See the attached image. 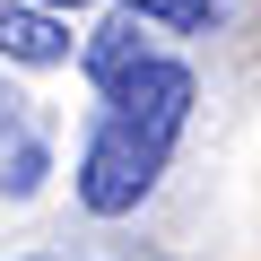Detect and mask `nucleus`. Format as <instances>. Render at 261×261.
I'll use <instances>...</instances> for the list:
<instances>
[{
	"label": "nucleus",
	"instance_id": "obj_2",
	"mask_svg": "<svg viewBox=\"0 0 261 261\" xmlns=\"http://www.w3.org/2000/svg\"><path fill=\"white\" fill-rule=\"evenodd\" d=\"M0 61H27V70H53L70 61V27L35 0H0Z\"/></svg>",
	"mask_w": 261,
	"mask_h": 261
},
{
	"label": "nucleus",
	"instance_id": "obj_6",
	"mask_svg": "<svg viewBox=\"0 0 261 261\" xmlns=\"http://www.w3.org/2000/svg\"><path fill=\"white\" fill-rule=\"evenodd\" d=\"M35 9H53V18H61V9H87V0H35Z\"/></svg>",
	"mask_w": 261,
	"mask_h": 261
},
{
	"label": "nucleus",
	"instance_id": "obj_3",
	"mask_svg": "<svg viewBox=\"0 0 261 261\" xmlns=\"http://www.w3.org/2000/svg\"><path fill=\"white\" fill-rule=\"evenodd\" d=\"M148 61H157V53H148V35H140V18H130V9H122V18H105V27L87 35V79H96L105 96H122Z\"/></svg>",
	"mask_w": 261,
	"mask_h": 261
},
{
	"label": "nucleus",
	"instance_id": "obj_5",
	"mask_svg": "<svg viewBox=\"0 0 261 261\" xmlns=\"http://www.w3.org/2000/svg\"><path fill=\"white\" fill-rule=\"evenodd\" d=\"M130 18H157V27H209V0H122Z\"/></svg>",
	"mask_w": 261,
	"mask_h": 261
},
{
	"label": "nucleus",
	"instance_id": "obj_4",
	"mask_svg": "<svg viewBox=\"0 0 261 261\" xmlns=\"http://www.w3.org/2000/svg\"><path fill=\"white\" fill-rule=\"evenodd\" d=\"M35 183H44V140H35V122H27L18 96H0V192L27 200Z\"/></svg>",
	"mask_w": 261,
	"mask_h": 261
},
{
	"label": "nucleus",
	"instance_id": "obj_1",
	"mask_svg": "<svg viewBox=\"0 0 261 261\" xmlns=\"http://www.w3.org/2000/svg\"><path fill=\"white\" fill-rule=\"evenodd\" d=\"M183 122H192V70L183 61H148L122 96H105V122L79 148V200L96 218L140 209L157 192V174H166V148H174Z\"/></svg>",
	"mask_w": 261,
	"mask_h": 261
}]
</instances>
